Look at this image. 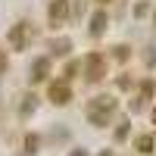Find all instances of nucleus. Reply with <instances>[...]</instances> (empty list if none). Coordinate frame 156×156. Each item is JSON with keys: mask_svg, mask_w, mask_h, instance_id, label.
<instances>
[{"mask_svg": "<svg viewBox=\"0 0 156 156\" xmlns=\"http://www.w3.org/2000/svg\"><path fill=\"white\" fill-rule=\"evenodd\" d=\"M115 109H119V100L109 97V94H100V97H94V100L87 103V122L94 125V128H106L112 122Z\"/></svg>", "mask_w": 156, "mask_h": 156, "instance_id": "obj_1", "label": "nucleus"}, {"mask_svg": "<svg viewBox=\"0 0 156 156\" xmlns=\"http://www.w3.org/2000/svg\"><path fill=\"white\" fill-rule=\"evenodd\" d=\"M28 34H31V22H28V19H19V22L9 28L6 44H9L12 50H25V47H28Z\"/></svg>", "mask_w": 156, "mask_h": 156, "instance_id": "obj_2", "label": "nucleus"}, {"mask_svg": "<svg viewBox=\"0 0 156 156\" xmlns=\"http://www.w3.org/2000/svg\"><path fill=\"white\" fill-rule=\"evenodd\" d=\"M81 66H84L87 81H100V78H106V56H103V53H87Z\"/></svg>", "mask_w": 156, "mask_h": 156, "instance_id": "obj_3", "label": "nucleus"}, {"mask_svg": "<svg viewBox=\"0 0 156 156\" xmlns=\"http://www.w3.org/2000/svg\"><path fill=\"white\" fill-rule=\"evenodd\" d=\"M50 103H56V106H66V103L72 100V87H69V78H59V81L50 84Z\"/></svg>", "mask_w": 156, "mask_h": 156, "instance_id": "obj_4", "label": "nucleus"}, {"mask_svg": "<svg viewBox=\"0 0 156 156\" xmlns=\"http://www.w3.org/2000/svg\"><path fill=\"white\" fill-rule=\"evenodd\" d=\"M47 19H50L53 28H59V25L69 19V0H53V3L47 6Z\"/></svg>", "mask_w": 156, "mask_h": 156, "instance_id": "obj_5", "label": "nucleus"}, {"mask_svg": "<svg viewBox=\"0 0 156 156\" xmlns=\"http://www.w3.org/2000/svg\"><path fill=\"white\" fill-rule=\"evenodd\" d=\"M47 75H50V56H37L28 69V81H44Z\"/></svg>", "mask_w": 156, "mask_h": 156, "instance_id": "obj_6", "label": "nucleus"}, {"mask_svg": "<svg viewBox=\"0 0 156 156\" xmlns=\"http://www.w3.org/2000/svg\"><path fill=\"white\" fill-rule=\"evenodd\" d=\"M153 94H156V81H153V78H147V81L140 84V94H137L134 103H131V112H140V109H144V103H147Z\"/></svg>", "mask_w": 156, "mask_h": 156, "instance_id": "obj_7", "label": "nucleus"}, {"mask_svg": "<svg viewBox=\"0 0 156 156\" xmlns=\"http://www.w3.org/2000/svg\"><path fill=\"white\" fill-rule=\"evenodd\" d=\"M106 25H109V16H106V9H97L94 16H90V37H103L106 34Z\"/></svg>", "mask_w": 156, "mask_h": 156, "instance_id": "obj_8", "label": "nucleus"}, {"mask_svg": "<svg viewBox=\"0 0 156 156\" xmlns=\"http://www.w3.org/2000/svg\"><path fill=\"white\" fill-rule=\"evenodd\" d=\"M134 150L144 153V156H150V153L156 150V134H140V137L134 140Z\"/></svg>", "mask_w": 156, "mask_h": 156, "instance_id": "obj_9", "label": "nucleus"}, {"mask_svg": "<svg viewBox=\"0 0 156 156\" xmlns=\"http://www.w3.org/2000/svg\"><path fill=\"white\" fill-rule=\"evenodd\" d=\"M34 109H37V97H34V94H25V97H22V106H19V115H22V119H28Z\"/></svg>", "mask_w": 156, "mask_h": 156, "instance_id": "obj_10", "label": "nucleus"}, {"mask_svg": "<svg viewBox=\"0 0 156 156\" xmlns=\"http://www.w3.org/2000/svg\"><path fill=\"white\" fill-rule=\"evenodd\" d=\"M69 50H72V41H69V37H59V41L50 44V56H66Z\"/></svg>", "mask_w": 156, "mask_h": 156, "instance_id": "obj_11", "label": "nucleus"}, {"mask_svg": "<svg viewBox=\"0 0 156 156\" xmlns=\"http://www.w3.org/2000/svg\"><path fill=\"white\" fill-rule=\"evenodd\" d=\"M144 62H147V69H156V44H150V47H147Z\"/></svg>", "mask_w": 156, "mask_h": 156, "instance_id": "obj_12", "label": "nucleus"}, {"mask_svg": "<svg viewBox=\"0 0 156 156\" xmlns=\"http://www.w3.org/2000/svg\"><path fill=\"white\" fill-rule=\"evenodd\" d=\"M128 131H131V122H122L119 128H115V140H119V144H122V140L128 137Z\"/></svg>", "mask_w": 156, "mask_h": 156, "instance_id": "obj_13", "label": "nucleus"}, {"mask_svg": "<svg viewBox=\"0 0 156 156\" xmlns=\"http://www.w3.org/2000/svg\"><path fill=\"white\" fill-rule=\"evenodd\" d=\"M25 153H28V156H31V153H37V137H34V134L25 137Z\"/></svg>", "mask_w": 156, "mask_h": 156, "instance_id": "obj_14", "label": "nucleus"}, {"mask_svg": "<svg viewBox=\"0 0 156 156\" xmlns=\"http://www.w3.org/2000/svg\"><path fill=\"white\" fill-rule=\"evenodd\" d=\"M115 59H128V47H125V44L115 47Z\"/></svg>", "mask_w": 156, "mask_h": 156, "instance_id": "obj_15", "label": "nucleus"}, {"mask_svg": "<svg viewBox=\"0 0 156 156\" xmlns=\"http://www.w3.org/2000/svg\"><path fill=\"white\" fill-rule=\"evenodd\" d=\"M6 66H9V59H6V50H0V75L6 72Z\"/></svg>", "mask_w": 156, "mask_h": 156, "instance_id": "obj_16", "label": "nucleus"}, {"mask_svg": "<svg viewBox=\"0 0 156 156\" xmlns=\"http://www.w3.org/2000/svg\"><path fill=\"white\" fill-rule=\"evenodd\" d=\"M119 87H122V90H128V87H131V81H128V75H119Z\"/></svg>", "mask_w": 156, "mask_h": 156, "instance_id": "obj_17", "label": "nucleus"}, {"mask_svg": "<svg viewBox=\"0 0 156 156\" xmlns=\"http://www.w3.org/2000/svg\"><path fill=\"white\" fill-rule=\"evenodd\" d=\"M147 9H150L147 3H137V6H134V16H144V12H147Z\"/></svg>", "mask_w": 156, "mask_h": 156, "instance_id": "obj_18", "label": "nucleus"}, {"mask_svg": "<svg viewBox=\"0 0 156 156\" xmlns=\"http://www.w3.org/2000/svg\"><path fill=\"white\" fill-rule=\"evenodd\" d=\"M69 156H87V150L84 147H75V150H69Z\"/></svg>", "mask_w": 156, "mask_h": 156, "instance_id": "obj_19", "label": "nucleus"}, {"mask_svg": "<svg viewBox=\"0 0 156 156\" xmlns=\"http://www.w3.org/2000/svg\"><path fill=\"white\" fill-rule=\"evenodd\" d=\"M150 119H153V125H156V106H153V112H150Z\"/></svg>", "mask_w": 156, "mask_h": 156, "instance_id": "obj_20", "label": "nucleus"}, {"mask_svg": "<svg viewBox=\"0 0 156 156\" xmlns=\"http://www.w3.org/2000/svg\"><path fill=\"white\" fill-rule=\"evenodd\" d=\"M97 3H109V0H97Z\"/></svg>", "mask_w": 156, "mask_h": 156, "instance_id": "obj_21", "label": "nucleus"}]
</instances>
